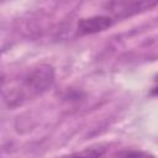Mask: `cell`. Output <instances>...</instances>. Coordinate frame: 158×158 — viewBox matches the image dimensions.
Instances as JSON below:
<instances>
[{
  "label": "cell",
  "mask_w": 158,
  "mask_h": 158,
  "mask_svg": "<svg viewBox=\"0 0 158 158\" xmlns=\"http://www.w3.org/2000/svg\"><path fill=\"white\" fill-rule=\"evenodd\" d=\"M156 5H158L157 1H146V0H141V1H111L107 2L106 9L110 10L115 16L118 17H126V16H131L146 10H151L152 7H154Z\"/></svg>",
  "instance_id": "2"
},
{
  "label": "cell",
  "mask_w": 158,
  "mask_h": 158,
  "mask_svg": "<svg viewBox=\"0 0 158 158\" xmlns=\"http://www.w3.org/2000/svg\"><path fill=\"white\" fill-rule=\"evenodd\" d=\"M112 19L106 15H95L85 19H80L77 25L79 35H94L102 32L112 26Z\"/></svg>",
  "instance_id": "3"
},
{
  "label": "cell",
  "mask_w": 158,
  "mask_h": 158,
  "mask_svg": "<svg viewBox=\"0 0 158 158\" xmlns=\"http://www.w3.org/2000/svg\"><path fill=\"white\" fill-rule=\"evenodd\" d=\"M54 78L56 73L52 65L40 64L25 75L20 85L4 90V101L10 109L17 107L48 90L53 85Z\"/></svg>",
  "instance_id": "1"
},
{
  "label": "cell",
  "mask_w": 158,
  "mask_h": 158,
  "mask_svg": "<svg viewBox=\"0 0 158 158\" xmlns=\"http://www.w3.org/2000/svg\"><path fill=\"white\" fill-rule=\"evenodd\" d=\"M105 151H106L105 144H94L74 153L72 158H101Z\"/></svg>",
  "instance_id": "4"
},
{
  "label": "cell",
  "mask_w": 158,
  "mask_h": 158,
  "mask_svg": "<svg viewBox=\"0 0 158 158\" xmlns=\"http://www.w3.org/2000/svg\"><path fill=\"white\" fill-rule=\"evenodd\" d=\"M117 158H156L151 153L137 151V149H125L117 153Z\"/></svg>",
  "instance_id": "5"
}]
</instances>
